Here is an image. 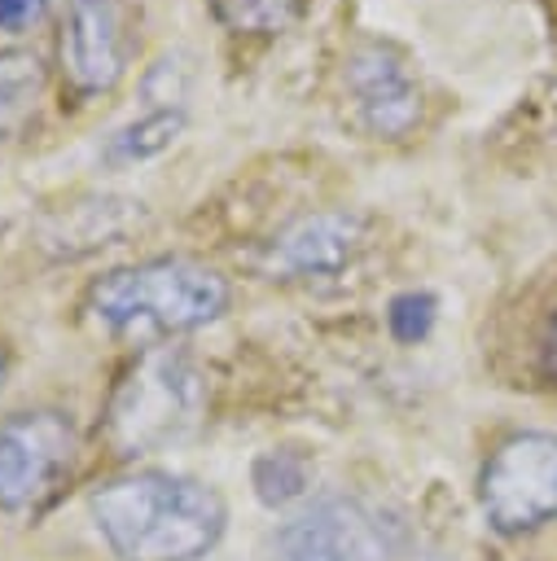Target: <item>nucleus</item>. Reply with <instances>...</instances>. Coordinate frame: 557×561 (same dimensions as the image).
<instances>
[{
	"mask_svg": "<svg viewBox=\"0 0 557 561\" xmlns=\"http://www.w3.org/2000/svg\"><path fill=\"white\" fill-rule=\"evenodd\" d=\"M92 517L118 561H197L219 543L228 508L197 478L140 469L105 482L92 495Z\"/></svg>",
	"mask_w": 557,
	"mask_h": 561,
	"instance_id": "obj_1",
	"label": "nucleus"
},
{
	"mask_svg": "<svg viewBox=\"0 0 557 561\" xmlns=\"http://www.w3.org/2000/svg\"><path fill=\"white\" fill-rule=\"evenodd\" d=\"M228 307V285L215 267L193 259H149L114 267L88 289V311L96 324L123 337H171L219 320Z\"/></svg>",
	"mask_w": 557,
	"mask_h": 561,
	"instance_id": "obj_2",
	"label": "nucleus"
},
{
	"mask_svg": "<svg viewBox=\"0 0 557 561\" xmlns=\"http://www.w3.org/2000/svg\"><path fill=\"white\" fill-rule=\"evenodd\" d=\"M202 399H206L202 373L193 368L189 355L149 351L118 381L105 412V438L118 456L162 451L167 443L184 438L197 425Z\"/></svg>",
	"mask_w": 557,
	"mask_h": 561,
	"instance_id": "obj_3",
	"label": "nucleus"
},
{
	"mask_svg": "<svg viewBox=\"0 0 557 561\" xmlns=\"http://www.w3.org/2000/svg\"><path fill=\"white\" fill-rule=\"evenodd\" d=\"M478 504L500 535H531L557 522V434H509L478 473Z\"/></svg>",
	"mask_w": 557,
	"mask_h": 561,
	"instance_id": "obj_4",
	"label": "nucleus"
},
{
	"mask_svg": "<svg viewBox=\"0 0 557 561\" xmlns=\"http://www.w3.org/2000/svg\"><path fill=\"white\" fill-rule=\"evenodd\" d=\"M268 552L272 561H390L399 522L355 495H320L281 522Z\"/></svg>",
	"mask_w": 557,
	"mask_h": 561,
	"instance_id": "obj_5",
	"label": "nucleus"
},
{
	"mask_svg": "<svg viewBox=\"0 0 557 561\" xmlns=\"http://www.w3.org/2000/svg\"><path fill=\"white\" fill-rule=\"evenodd\" d=\"M75 425L57 408H31L0 421V508L35 513L70 473Z\"/></svg>",
	"mask_w": 557,
	"mask_h": 561,
	"instance_id": "obj_6",
	"label": "nucleus"
},
{
	"mask_svg": "<svg viewBox=\"0 0 557 561\" xmlns=\"http://www.w3.org/2000/svg\"><path fill=\"white\" fill-rule=\"evenodd\" d=\"M132 9L127 0H66L61 18V75L75 96L110 92L132 61Z\"/></svg>",
	"mask_w": 557,
	"mask_h": 561,
	"instance_id": "obj_7",
	"label": "nucleus"
},
{
	"mask_svg": "<svg viewBox=\"0 0 557 561\" xmlns=\"http://www.w3.org/2000/svg\"><path fill=\"white\" fill-rule=\"evenodd\" d=\"M342 83L351 92V105L360 114V123L373 136L399 140L417 127L421 118V83L408 66V57L386 44V39H364L351 48Z\"/></svg>",
	"mask_w": 557,
	"mask_h": 561,
	"instance_id": "obj_8",
	"label": "nucleus"
},
{
	"mask_svg": "<svg viewBox=\"0 0 557 561\" xmlns=\"http://www.w3.org/2000/svg\"><path fill=\"white\" fill-rule=\"evenodd\" d=\"M364 245V219L346 210H320L285 228L268 250V272L276 276H329L342 272Z\"/></svg>",
	"mask_w": 557,
	"mask_h": 561,
	"instance_id": "obj_9",
	"label": "nucleus"
},
{
	"mask_svg": "<svg viewBox=\"0 0 557 561\" xmlns=\"http://www.w3.org/2000/svg\"><path fill=\"white\" fill-rule=\"evenodd\" d=\"M39 96H44V61L35 53L4 48L0 53V140L18 136L35 118Z\"/></svg>",
	"mask_w": 557,
	"mask_h": 561,
	"instance_id": "obj_10",
	"label": "nucleus"
},
{
	"mask_svg": "<svg viewBox=\"0 0 557 561\" xmlns=\"http://www.w3.org/2000/svg\"><path fill=\"white\" fill-rule=\"evenodd\" d=\"M180 127H184L180 110H171V105L167 110H149V114H140L136 123H127V127H118L110 136V158H118V162L154 158L180 136Z\"/></svg>",
	"mask_w": 557,
	"mask_h": 561,
	"instance_id": "obj_11",
	"label": "nucleus"
},
{
	"mask_svg": "<svg viewBox=\"0 0 557 561\" xmlns=\"http://www.w3.org/2000/svg\"><path fill=\"white\" fill-rule=\"evenodd\" d=\"M307 482H311V465L298 451H263L254 460V495L272 508L298 500Z\"/></svg>",
	"mask_w": 557,
	"mask_h": 561,
	"instance_id": "obj_12",
	"label": "nucleus"
},
{
	"mask_svg": "<svg viewBox=\"0 0 557 561\" xmlns=\"http://www.w3.org/2000/svg\"><path fill=\"white\" fill-rule=\"evenodd\" d=\"M294 4L298 0H211L215 18L232 31H281L289 18H294Z\"/></svg>",
	"mask_w": 557,
	"mask_h": 561,
	"instance_id": "obj_13",
	"label": "nucleus"
},
{
	"mask_svg": "<svg viewBox=\"0 0 557 561\" xmlns=\"http://www.w3.org/2000/svg\"><path fill=\"white\" fill-rule=\"evenodd\" d=\"M434 316H439V302H434V294H425V289H408V294L390 298L386 324H390V333H395L399 342H421V337L430 333Z\"/></svg>",
	"mask_w": 557,
	"mask_h": 561,
	"instance_id": "obj_14",
	"label": "nucleus"
},
{
	"mask_svg": "<svg viewBox=\"0 0 557 561\" xmlns=\"http://www.w3.org/2000/svg\"><path fill=\"white\" fill-rule=\"evenodd\" d=\"M48 0H0V31H26L44 18Z\"/></svg>",
	"mask_w": 557,
	"mask_h": 561,
	"instance_id": "obj_15",
	"label": "nucleus"
},
{
	"mask_svg": "<svg viewBox=\"0 0 557 561\" xmlns=\"http://www.w3.org/2000/svg\"><path fill=\"white\" fill-rule=\"evenodd\" d=\"M544 355H548V373H553V381H557V316H553V324H548V346H544Z\"/></svg>",
	"mask_w": 557,
	"mask_h": 561,
	"instance_id": "obj_16",
	"label": "nucleus"
},
{
	"mask_svg": "<svg viewBox=\"0 0 557 561\" xmlns=\"http://www.w3.org/2000/svg\"><path fill=\"white\" fill-rule=\"evenodd\" d=\"M4 373H9V359H4V351H0V386H4Z\"/></svg>",
	"mask_w": 557,
	"mask_h": 561,
	"instance_id": "obj_17",
	"label": "nucleus"
}]
</instances>
